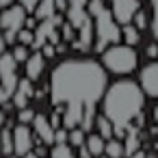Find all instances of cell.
Instances as JSON below:
<instances>
[{"instance_id": "cell-29", "label": "cell", "mask_w": 158, "mask_h": 158, "mask_svg": "<svg viewBox=\"0 0 158 158\" xmlns=\"http://www.w3.org/2000/svg\"><path fill=\"white\" fill-rule=\"evenodd\" d=\"M145 52H147V56H149V59H158V44H149Z\"/></svg>"}, {"instance_id": "cell-39", "label": "cell", "mask_w": 158, "mask_h": 158, "mask_svg": "<svg viewBox=\"0 0 158 158\" xmlns=\"http://www.w3.org/2000/svg\"><path fill=\"white\" fill-rule=\"evenodd\" d=\"M98 158H108V156H104V154H102V156H98Z\"/></svg>"}, {"instance_id": "cell-32", "label": "cell", "mask_w": 158, "mask_h": 158, "mask_svg": "<svg viewBox=\"0 0 158 158\" xmlns=\"http://www.w3.org/2000/svg\"><path fill=\"white\" fill-rule=\"evenodd\" d=\"M13 5H15V0H0V11L7 7H13Z\"/></svg>"}, {"instance_id": "cell-7", "label": "cell", "mask_w": 158, "mask_h": 158, "mask_svg": "<svg viewBox=\"0 0 158 158\" xmlns=\"http://www.w3.org/2000/svg\"><path fill=\"white\" fill-rule=\"evenodd\" d=\"M11 139H13V156L15 158L33 152V147H35V134H33L31 126H26V123H18L11 130Z\"/></svg>"}, {"instance_id": "cell-9", "label": "cell", "mask_w": 158, "mask_h": 158, "mask_svg": "<svg viewBox=\"0 0 158 158\" xmlns=\"http://www.w3.org/2000/svg\"><path fill=\"white\" fill-rule=\"evenodd\" d=\"M108 9H110L115 22L121 26V24H130L132 15L141 9V2H139V0H110Z\"/></svg>"}, {"instance_id": "cell-36", "label": "cell", "mask_w": 158, "mask_h": 158, "mask_svg": "<svg viewBox=\"0 0 158 158\" xmlns=\"http://www.w3.org/2000/svg\"><path fill=\"white\" fill-rule=\"evenodd\" d=\"M7 50V44H5V39H2V35H0V54H2Z\"/></svg>"}, {"instance_id": "cell-40", "label": "cell", "mask_w": 158, "mask_h": 158, "mask_svg": "<svg viewBox=\"0 0 158 158\" xmlns=\"http://www.w3.org/2000/svg\"><path fill=\"white\" fill-rule=\"evenodd\" d=\"M5 158H15V156H5Z\"/></svg>"}, {"instance_id": "cell-12", "label": "cell", "mask_w": 158, "mask_h": 158, "mask_svg": "<svg viewBox=\"0 0 158 158\" xmlns=\"http://www.w3.org/2000/svg\"><path fill=\"white\" fill-rule=\"evenodd\" d=\"M44 69H46V59H44V54H41L39 50L31 52V54H28V59L24 61V72H26V78H28L31 82H37V80L41 78Z\"/></svg>"}, {"instance_id": "cell-33", "label": "cell", "mask_w": 158, "mask_h": 158, "mask_svg": "<svg viewBox=\"0 0 158 158\" xmlns=\"http://www.w3.org/2000/svg\"><path fill=\"white\" fill-rule=\"evenodd\" d=\"M130 158H147V154H145V152H141V149H136V152H134Z\"/></svg>"}, {"instance_id": "cell-26", "label": "cell", "mask_w": 158, "mask_h": 158, "mask_svg": "<svg viewBox=\"0 0 158 158\" xmlns=\"http://www.w3.org/2000/svg\"><path fill=\"white\" fill-rule=\"evenodd\" d=\"M39 52L44 54V59L48 61V59H52V56H56V48H54V44H44L41 48H39Z\"/></svg>"}, {"instance_id": "cell-27", "label": "cell", "mask_w": 158, "mask_h": 158, "mask_svg": "<svg viewBox=\"0 0 158 158\" xmlns=\"http://www.w3.org/2000/svg\"><path fill=\"white\" fill-rule=\"evenodd\" d=\"M63 143H67V130L65 128H56L54 130V143L52 145H63Z\"/></svg>"}, {"instance_id": "cell-15", "label": "cell", "mask_w": 158, "mask_h": 158, "mask_svg": "<svg viewBox=\"0 0 158 158\" xmlns=\"http://www.w3.org/2000/svg\"><path fill=\"white\" fill-rule=\"evenodd\" d=\"M52 13H56L54 0H39L37 7H35V11H33V18H35L37 22H41V20H46V18H50Z\"/></svg>"}, {"instance_id": "cell-17", "label": "cell", "mask_w": 158, "mask_h": 158, "mask_svg": "<svg viewBox=\"0 0 158 158\" xmlns=\"http://www.w3.org/2000/svg\"><path fill=\"white\" fill-rule=\"evenodd\" d=\"M93 126L98 128V134H100L104 141L115 136V134H113V126H110V121H108L104 115H95V121H93Z\"/></svg>"}, {"instance_id": "cell-20", "label": "cell", "mask_w": 158, "mask_h": 158, "mask_svg": "<svg viewBox=\"0 0 158 158\" xmlns=\"http://www.w3.org/2000/svg\"><path fill=\"white\" fill-rule=\"evenodd\" d=\"M50 158H76V154H74V149L67 143H63V145H52Z\"/></svg>"}, {"instance_id": "cell-18", "label": "cell", "mask_w": 158, "mask_h": 158, "mask_svg": "<svg viewBox=\"0 0 158 158\" xmlns=\"http://www.w3.org/2000/svg\"><path fill=\"white\" fill-rule=\"evenodd\" d=\"M85 139H87V132H85V130H80V128L67 130V145H69L72 149L82 147V145H85Z\"/></svg>"}, {"instance_id": "cell-14", "label": "cell", "mask_w": 158, "mask_h": 158, "mask_svg": "<svg viewBox=\"0 0 158 158\" xmlns=\"http://www.w3.org/2000/svg\"><path fill=\"white\" fill-rule=\"evenodd\" d=\"M85 149L91 154V156H102L104 154V139L100 136V134H87V139H85Z\"/></svg>"}, {"instance_id": "cell-42", "label": "cell", "mask_w": 158, "mask_h": 158, "mask_svg": "<svg viewBox=\"0 0 158 158\" xmlns=\"http://www.w3.org/2000/svg\"><path fill=\"white\" fill-rule=\"evenodd\" d=\"M44 158H46V156H44Z\"/></svg>"}, {"instance_id": "cell-1", "label": "cell", "mask_w": 158, "mask_h": 158, "mask_svg": "<svg viewBox=\"0 0 158 158\" xmlns=\"http://www.w3.org/2000/svg\"><path fill=\"white\" fill-rule=\"evenodd\" d=\"M108 87L104 67L93 59H65L50 74V100L61 108V128H93L98 104Z\"/></svg>"}, {"instance_id": "cell-2", "label": "cell", "mask_w": 158, "mask_h": 158, "mask_svg": "<svg viewBox=\"0 0 158 158\" xmlns=\"http://www.w3.org/2000/svg\"><path fill=\"white\" fill-rule=\"evenodd\" d=\"M100 102H102V115L113 126V134L126 136V132L134 126V121H141L143 117L145 93L141 91L139 82L123 78L108 85Z\"/></svg>"}, {"instance_id": "cell-10", "label": "cell", "mask_w": 158, "mask_h": 158, "mask_svg": "<svg viewBox=\"0 0 158 158\" xmlns=\"http://www.w3.org/2000/svg\"><path fill=\"white\" fill-rule=\"evenodd\" d=\"M31 130H33V134L37 136V139H35L37 143H41V145H52V143H54V128L50 126L48 115L35 113V117H33V121H31Z\"/></svg>"}, {"instance_id": "cell-35", "label": "cell", "mask_w": 158, "mask_h": 158, "mask_svg": "<svg viewBox=\"0 0 158 158\" xmlns=\"http://www.w3.org/2000/svg\"><path fill=\"white\" fill-rule=\"evenodd\" d=\"M5 121H7V113H5V110H0V128L5 126Z\"/></svg>"}, {"instance_id": "cell-5", "label": "cell", "mask_w": 158, "mask_h": 158, "mask_svg": "<svg viewBox=\"0 0 158 158\" xmlns=\"http://www.w3.org/2000/svg\"><path fill=\"white\" fill-rule=\"evenodd\" d=\"M26 11L22 5H13V7H7L0 11V35H2L5 44L7 46H13L15 44V37L18 33L24 28V20H26Z\"/></svg>"}, {"instance_id": "cell-8", "label": "cell", "mask_w": 158, "mask_h": 158, "mask_svg": "<svg viewBox=\"0 0 158 158\" xmlns=\"http://www.w3.org/2000/svg\"><path fill=\"white\" fill-rule=\"evenodd\" d=\"M139 87L147 98L158 100V61L143 65V69L139 72Z\"/></svg>"}, {"instance_id": "cell-37", "label": "cell", "mask_w": 158, "mask_h": 158, "mask_svg": "<svg viewBox=\"0 0 158 158\" xmlns=\"http://www.w3.org/2000/svg\"><path fill=\"white\" fill-rule=\"evenodd\" d=\"M20 158H37V156H35V152H28V154H24V156H20Z\"/></svg>"}, {"instance_id": "cell-3", "label": "cell", "mask_w": 158, "mask_h": 158, "mask_svg": "<svg viewBox=\"0 0 158 158\" xmlns=\"http://www.w3.org/2000/svg\"><path fill=\"white\" fill-rule=\"evenodd\" d=\"M87 15L93 22V50L102 52L104 48L119 44V24L115 22L108 5L104 0H87Z\"/></svg>"}, {"instance_id": "cell-4", "label": "cell", "mask_w": 158, "mask_h": 158, "mask_svg": "<svg viewBox=\"0 0 158 158\" xmlns=\"http://www.w3.org/2000/svg\"><path fill=\"white\" fill-rule=\"evenodd\" d=\"M100 59V65L104 67L106 74H115V76H128L136 69L139 65V54L132 46L126 44H113L108 48H104Z\"/></svg>"}, {"instance_id": "cell-19", "label": "cell", "mask_w": 158, "mask_h": 158, "mask_svg": "<svg viewBox=\"0 0 158 158\" xmlns=\"http://www.w3.org/2000/svg\"><path fill=\"white\" fill-rule=\"evenodd\" d=\"M0 147H2V156H13V139H11V128H5L0 132Z\"/></svg>"}, {"instance_id": "cell-38", "label": "cell", "mask_w": 158, "mask_h": 158, "mask_svg": "<svg viewBox=\"0 0 158 158\" xmlns=\"http://www.w3.org/2000/svg\"><path fill=\"white\" fill-rule=\"evenodd\" d=\"M154 119H156V123H158V104H156V108H154Z\"/></svg>"}, {"instance_id": "cell-16", "label": "cell", "mask_w": 158, "mask_h": 158, "mask_svg": "<svg viewBox=\"0 0 158 158\" xmlns=\"http://www.w3.org/2000/svg\"><path fill=\"white\" fill-rule=\"evenodd\" d=\"M104 156L108 158H123V143L121 139H106L104 141Z\"/></svg>"}, {"instance_id": "cell-30", "label": "cell", "mask_w": 158, "mask_h": 158, "mask_svg": "<svg viewBox=\"0 0 158 158\" xmlns=\"http://www.w3.org/2000/svg\"><path fill=\"white\" fill-rule=\"evenodd\" d=\"M67 5H69V0H54V9H59L61 13L67 11Z\"/></svg>"}, {"instance_id": "cell-28", "label": "cell", "mask_w": 158, "mask_h": 158, "mask_svg": "<svg viewBox=\"0 0 158 158\" xmlns=\"http://www.w3.org/2000/svg\"><path fill=\"white\" fill-rule=\"evenodd\" d=\"M37 2H39V0H20V5L24 7V11H26V13H33V11H35V7H37Z\"/></svg>"}, {"instance_id": "cell-13", "label": "cell", "mask_w": 158, "mask_h": 158, "mask_svg": "<svg viewBox=\"0 0 158 158\" xmlns=\"http://www.w3.org/2000/svg\"><path fill=\"white\" fill-rule=\"evenodd\" d=\"M119 41H123L126 46H136L141 41V31H136L132 24H121L119 26Z\"/></svg>"}, {"instance_id": "cell-6", "label": "cell", "mask_w": 158, "mask_h": 158, "mask_svg": "<svg viewBox=\"0 0 158 158\" xmlns=\"http://www.w3.org/2000/svg\"><path fill=\"white\" fill-rule=\"evenodd\" d=\"M20 76H18V63L13 61L11 52H2L0 54V87H2L9 95L13 93L15 85H18Z\"/></svg>"}, {"instance_id": "cell-34", "label": "cell", "mask_w": 158, "mask_h": 158, "mask_svg": "<svg viewBox=\"0 0 158 158\" xmlns=\"http://www.w3.org/2000/svg\"><path fill=\"white\" fill-rule=\"evenodd\" d=\"M78 149H80V158H91V154L85 149V145H82V147H78Z\"/></svg>"}, {"instance_id": "cell-31", "label": "cell", "mask_w": 158, "mask_h": 158, "mask_svg": "<svg viewBox=\"0 0 158 158\" xmlns=\"http://www.w3.org/2000/svg\"><path fill=\"white\" fill-rule=\"evenodd\" d=\"M9 102H11V95H9L2 87H0V104H9Z\"/></svg>"}, {"instance_id": "cell-25", "label": "cell", "mask_w": 158, "mask_h": 158, "mask_svg": "<svg viewBox=\"0 0 158 158\" xmlns=\"http://www.w3.org/2000/svg\"><path fill=\"white\" fill-rule=\"evenodd\" d=\"M33 39H35V35H33V31H28V28H22L20 33H18V37H15V44H22V46H33Z\"/></svg>"}, {"instance_id": "cell-24", "label": "cell", "mask_w": 158, "mask_h": 158, "mask_svg": "<svg viewBox=\"0 0 158 158\" xmlns=\"http://www.w3.org/2000/svg\"><path fill=\"white\" fill-rule=\"evenodd\" d=\"M33 117H35V108H31V106H24V108L18 110V123H26V126H31Z\"/></svg>"}, {"instance_id": "cell-41", "label": "cell", "mask_w": 158, "mask_h": 158, "mask_svg": "<svg viewBox=\"0 0 158 158\" xmlns=\"http://www.w3.org/2000/svg\"><path fill=\"white\" fill-rule=\"evenodd\" d=\"M0 152H2V147H0Z\"/></svg>"}, {"instance_id": "cell-22", "label": "cell", "mask_w": 158, "mask_h": 158, "mask_svg": "<svg viewBox=\"0 0 158 158\" xmlns=\"http://www.w3.org/2000/svg\"><path fill=\"white\" fill-rule=\"evenodd\" d=\"M28 54H31V48H28V46H22V44H15L13 50H11V56H13V61H15L18 65L24 63V61L28 59Z\"/></svg>"}, {"instance_id": "cell-23", "label": "cell", "mask_w": 158, "mask_h": 158, "mask_svg": "<svg viewBox=\"0 0 158 158\" xmlns=\"http://www.w3.org/2000/svg\"><path fill=\"white\" fill-rule=\"evenodd\" d=\"M152 5V18H149V28H152V35L158 39V0H149Z\"/></svg>"}, {"instance_id": "cell-21", "label": "cell", "mask_w": 158, "mask_h": 158, "mask_svg": "<svg viewBox=\"0 0 158 158\" xmlns=\"http://www.w3.org/2000/svg\"><path fill=\"white\" fill-rule=\"evenodd\" d=\"M130 24L136 28V31H145L147 26H149V18H147V13L143 11V9H139L134 15H132V20H130Z\"/></svg>"}, {"instance_id": "cell-11", "label": "cell", "mask_w": 158, "mask_h": 158, "mask_svg": "<svg viewBox=\"0 0 158 158\" xmlns=\"http://www.w3.org/2000/svg\"><path fill=\"white\" fill-rule=\"evenodd\" d=\"M33 93H35V87H33V82L24 76V78H20L18 80V85H15V89H13V93H11V104L15 106V110H20V108H24V106H28V100L33 98Z\"/></svg>"}]
</instances>
